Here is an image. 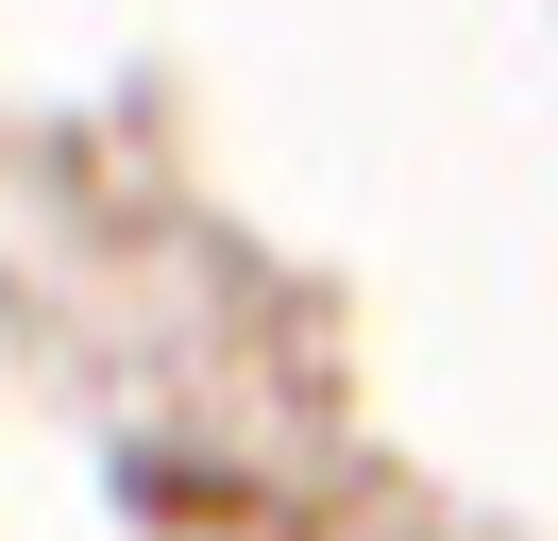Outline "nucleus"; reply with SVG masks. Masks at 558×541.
I'll list each match as a JSON object with an SVG mask.
<instances>
[]
</instances>
